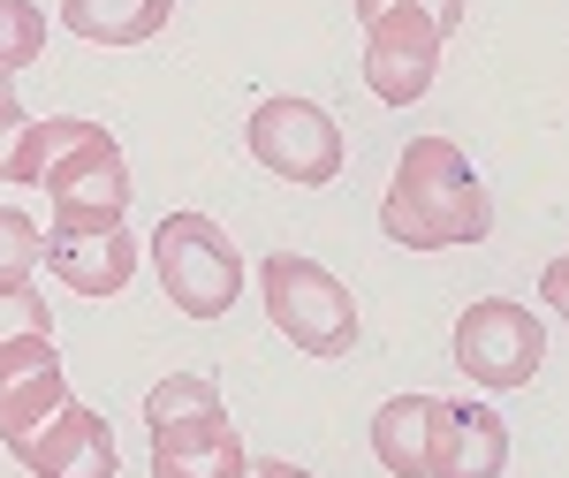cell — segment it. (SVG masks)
Segmentation results:
<instances>
[{
    "label": "cell",
    "mask_w": 569,
    "mask_h": 478,
    "mask_svg": "<svg viewBox=\"0 0 569 478\" xmlns=\"http://www.w3.org/2000/svg\"><path fill=\"white\" fill-rule=\"evenodd\" d=\"M380 228L402 251H456V243H486L493 228V198H486L479 168L463 160L456 137H410L395 182L380 198Z\"/></svg>",
    "instance_id": "obj_1"
},
{
    "label": "cell",
    "mask_w": 569,
    "mask_h": 478,
    "mask_svg": "<svg viewBox=\"0 0 569 478\" xmlns=\"http://www.w3.org/2000/svg\"><path fill=\"white\" fill-rule=\"evenodd\" d=\"M144 426H152V478H251L243 434L220 410L213 372H168L144 388Z\"/></svg>",
    "instance_id": "obj_2"
},
{
    "label": "cell",
    "mask_w": 569,
    "mask_h": 478,
    "mask_svg": "<svg viewBox=\"0 0 569 478\" xmlns=\"http://www.w3.org/2000/svg\"><path fill=\"white\" fill-rule=\"evenodd\" d=\"M39 190L53 198V228H130V160L107 122L61 114Z\"/></svg>",
    "instance_id": "obj_3"
},
{
    "label": "cell",
    "mask_w": 569,
    "mask_h": 478,
    "mask_svg": "<svg viewBox=\"0 0 569 478\" xmlns=\"http://www.w3.org/2000/svg\"><path fill=\"white\" fill-rule=\"evenodd\" d=\"M259 297H266V319L305 349V357H350L357 349V297L319 259L273 251L259 266Z\"/></svg>",
    "instance_id": "obj_4"
},
{
    "label": "cell",
    "mask_w": 569,
    "mask_h": 478,
    "mask_svg": "<svg viewBox=\"0 0 569 478\" xmlns=\"http://www.w3.org/2000/svg\"><path fill=\"white\" fill-rule=\"evenodd\" d=\"M152 266L168 305H182V319H220L243 297V251L220 236V220L206 213H168L152 228Z\"/></svg>",
    "instance_id": "obj_5"
},
{
    "label": "cell",
    "mask_w": 569,
    "mask_h": 478,
    "mask_svg": "<svg viewBox=\"0 0 569 478\" xmlns=\"http://www.w3.org/2000/svg\"><path fill=\"white\" fill-rule=\"evenodd\" d=\"M448 349H456V372L463 380H479L486 395H509V388H531L539 380L547 327H539V311L509 305V297H479V305H463Z\"/></svg>",
    "instance_id": "obj_6"
},
{
    "label": "cell",
    "mask_w": 569,
    "mask_h": 478,
    "mask_svg": "<svg viewBox=\"0 0 569 478\" xmlns=\"http://www.w3.org/2000/svg\"><path fill=\"white\" fill-rule=\"evenodd\" d=\"M243 145H251V160L266 175H281L297 190H327L342 175V130H335V114L311 107V99H289V91H273V99L251 107Z\"/></svg>",
    "instance_id": "obj_7"
},
{
    "label": "cell",
    "mask_w": 569,
    "mask_h": 478,
    "mask_svg": "<svg viewBox=\"0 0 569 478\" xmlns=\"http://www.w3.org/2000/svg\"><path fill=\"white\" fill-rule=\"evenodd\" d=\"M440 31L426 8H380V16H365V84L380 107H418L440 77Z\"/></svg>",
    "instance_id": "obj_8"
},
{
    "label": "cell",
    "mask_w": 569,
    "mask_h": 478,
    "mask_svg": "<svg viewBox=\"0 0 569 478\" xmlns=\"http://www.w3.org/2000/svg\"><path fill=\"white\" fill-rule=\"evenodd\" d=\"M61 402H77V395H69V372H61V342L53 335L0 342V448L8 456H23V440L39 434Z\"/></svg>",
    "instance_id": "obj_9"
},
{
    "label": "cell",
    "mask_w": 569,
    "mask_h": 478,
    "mask_svg": "<svg viewBox=\"0 0 569 478\" xmlns=\"http://www.w3.org/2000/svg\"><path fill=\"white\" fill-rule=\"evenodd\" d=\"M448 434H456V402H440V395H388L372 410V456L395 478H440Z\"/></svg>",
    "instance_id": "obj_10"
},
{
    "label": "cell",
    "mask_w": 569,
    "mask_h": 478,
    "mask_svg": "<svg viewBox=\"0 0 569 478\" xmlns=\"http://www.w3.org/2000/svg\"><path fill=\"white\" fill-rule=\"evenodd\" d=\"M31 478H122V448H114V426L84 410V402H61L39 434L23 440L16 456Z\"/></svg>",
    "instance_id": "obj_11"
},
{
    "label": "cell",
    "mask_w": 569,
    "mask_h": 478,
    "mask_svg": "<svg viewBox=\"0 0 569 478\" xmlns=\"http://www.w3.org/2000/svg\"><path fill=\"white\" fill-rule=\"evenodd\" d=\"M46 273L77 297H122L137 273V236L130 228H53L46 236Z\"/></svg>",
    "instance_id": "obj_12"
},
{
    "label": "cell",
    "mask_w": 569,
    "mask_h": 478,
    "mask_svg": "<svg viewBox=\"0 0 569 478\" xmlns=\"http://www.w3.org/2000/svg\"><path fill=\"white\" fill-rule=\"evenodd\" d=\"M176 0H61V31L91 46H144L168 31Z\"/></svg>",
    "instance_id": "obj_13"
},
{
    "label": "cell",
    "mask_w": 569,
    "mask_h": 478,
    "mask_svg": "<svg viewBox=\"0 0 569 478\" xmlns=\"http://www.w3.org/2000/svg\"><path fill=\"white\" fill-rule=\"evenodd\" d=\"M509 471V426L486 402H456V434H448V471L440 478H501Z\"/></svg>",
    "instance_id": "obj_14"
},
{
    "label": "cell",
    "mask_w": 569,
    "mask_h": 478,
    "mask_svg": "<svg viewBox=\"0 0 569 478\" xmlns=\"http://www.w3.org/2000/svg\"><path fill=\"white\" fill-rule=\"evenodd\" d=\"M53 130H61V114H53V122H31L23 99L0 77V182H39L46 152H53Z\"/></svg>",
    "instance_id": "obj_15"
},
{
    "label": "cell",
    "mask_w": 569,
    "mask_h": 478,
    "mask_svg": "<svg viewBox=\"0 0 569 478\" xmlns=\"http://www.w3.org/2000/svg\"><path fill=\"white\" fill-rule=\"evenodd\" d=\"M31 266H46V236L31 213L0 206V289H31Z\"/></svg>",
    "instance_id": "obj_16"
},
{
    "label": "cell",
    "mask_w": 569,
    "mask_h": 478,
    "mask_svg": "<svg viewBox=\"0 0 569 478\" xmlns=\"http://www.w3.org/2000/svg\"><path fill=\"white\" fill-rule=\"evenodd\" d=\"M39 53H46V16L31 0H0V77L31 69Z\"/></svg>",
    "instance_id": "obj_17"
},
{
    "label": "cell",
    "mask_w": 569,
    "mask_h": 478,
    "mask_svg": "<svg viewBox=\"0 0 569 478\" xmlns=\"http://www.w3.org/2000/svg\"><path fill=\"white\" fill-rule=\"evenodd\" d=\"M23 335H53V305H39V289H0V342Z\"/></svg>",
    "instance_id": "obj_18"
},
{
    "label": "cell",
    "mask_w": 569,
    "mask_h": 478,
    "mask_svg": "<svg viewBox=\"0 0 569 478\" xmlns=\"http://www.w3.org/2000/svg\"><path fill=\"white\" fill-rule=\"evenodd\" d=\"M380 8H426L440 31H456V23H463V0H357V23H365V16H380Z\"/></svg>",
    "instance_id": "obj_19"
},
{
    "label": "cell",
    "mask_w": 569,
    "mask_h": 478,
    "mask_svg": "<svg viewBox=\"0 0 569 478\" xmlns=\"http://www.w3.org/2000/svg\"><path fill=\"white\" fill-rule=\"evenodd\" d=\"M539 297H547V305H555V319L569 327V251H562V259H547V273H539Z\"/></svg>",
    "instance_id": "obj_20"
},
{
    "label": "cell",
    "mask_w": 569,
    "mask_h": 478,
    "mask_svg": "<svg viewBox=\"0 0 569 478\" xmlns=\"http://www.w3.org/2000/svg\"><path fill=\"white\" fill-rule=\"evenodd\" d=\"M251 478H311L305 464H281V456H266V464H251Z\"/></svg>",
    "instance_id": "obj_21"
}]
</instances>
